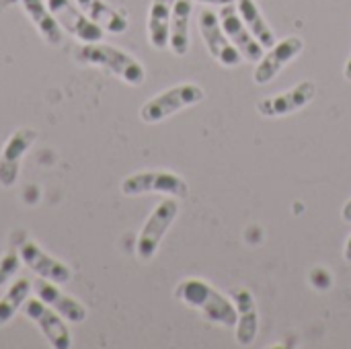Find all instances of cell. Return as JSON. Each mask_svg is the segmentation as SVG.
<instances>
[{
  "label": "cell",
  "mask_w": 351,
  "mask_h": 349,
  "mask_svg": "<svg viewBox=\"0 0 351 349\" xmlns=\"http://www.w3.org/2000/svg\"><path fill=\"white\" fill-rule=\"evenodd\" d=\"M74 58L80 64L99 66L109 74L117 76L130 86H140L146 80V68L128 51L107 43H84L74 49Z\"/></svg>",
  "instance_id": "cell-2"
},
{
  "label": "cell",
  "mask_w": 351,
  "mask_h": 349,
  "mask_svg": "<svg viewBox=\"0 0 351 349\" xmlns=\"http://www.w3.org/2000/svg\"><path fill=\"white\" fill-rule=\"evenodd\" d=\"M21 4H23L25 14L29 16V21L41 35V39L47 45H53V47L60 45L64 39V29L60 27V23L47 8V4L43 0H21Z\"/></svg>",
  "instance_id": "cell-16"
},
{
  "label": "cell",
  "mask_w": 351,
  "mask_h": 349,
  "mask_svg": "<svg viewBox=\"0 0 351 349\" xmlns=\"http://www.w3.org/2000/svg\"><path fill=\"white\" fill-rule=\"evenodd\" d=\"M317 97V84L313 80H302L290 91L265 97L257 101V111L263 117H282L300 111L308 103H313Z\"/></svg>",
  "instance_id": "cell-9"
},
{
  "label": "cell",
  "mask_w": 351,
  "mask_h": 349,
  "mask_svg": "<svg viewBox=\"0 0 351 349\" xmlns=\"http://www.w3.org/2000/svg\"><path fill=\"white\" fill-rule=\"evenodd\" d=\"M175 298L189 309L199 311L208 321L218 323L222 327L237 325V306L224 294H220L214 286L204 280L187 278L175 288Z\"/></svg>",
  "instance_id": "cell-1"
},
{
  "label": "cell",
  "mask_w": 351,
  "mask_h": 349,
  "mask_svg": "<svg viewBox=\"0 0 351 349\" xmlns=\"http://www.w3.org/2000/svg\"><path fill=\"white\" fill-rule=\"evenodd\" d=\"M202 4H212V6H226V4H234L237 0H197Z\"/></svg>",
  "instance_id": "cell-24"
},
{
  "label": "cell",
  "mask_w": 351,
  "mask_h": 349,
  "mask_svg": "<svg viewBox=\"0 0 351 349\" xmlns=\"http://www.w3.org/2000/svg\"><path fill=\"white\" fill-rule=\"evenodd\" d=\"M47 8L60 23L64 31L76 37L82 43H99L103 41L105 31L86 16V12L76 4V0H47Z\"/></svg>",
  "instance_id": "cell-6"
},
{
  "label": "cell",
  "mask_w": 351,
  "mask_h": 349,
  "mask_svg": "<svg viewBox=\"0 0 351 349\" xmlns=\"http://www.w3.org/2000/svg\"><path fill=\"white\" fill-rule=\"evenodd\" d=\"M177 216H179L177 197H167L152 210V214L144 222V226L138 234V241H136V255L142 261H148L156 255L160 241L165 239L167 230L171 228V224L175 222Z\"/></svg>",
  "instance_id": "cell-4"
},
{
  "label": "cell",
  "mask_w": 351,
  "mask_h": 349,
  "mask_svg": "<svg viewBox=\"0 0 351 349\" xmlns=\"http://www.w3.org/2000/svg\"><path fill=\"white\" fill-rule=\"evenodd\" d=\"M31 288H33V282H29L27 278H19L6 290V294L0 298V327L10 323L12 317L19 313V309H23L25 300L31 294Z\"/></svg>",
  "instance_id": "cell-21"
},
{
  "label": "cell",
  "mask_w": 351,
  "mask_h": 349,
  "mask_svg": "<svg viewBox=\"0 0 351 349\" xmlns=\"http://www.w3.org/2000/svg\"><path fill=\"white\" fill-rule=\"evenodd\" d=\"M23 311H25V317L31 319L39 331L43 333V337L49 341V346L53 349H68L72 346V339H70V331L68 327L64 325V319L51 309L47 306L43 300L39 298H27L25 304H23Z\"/></svg>",
  "instance_id": "cell-8"
},
{
  "label": "cell",
  "mask_w": 351,
  "mask_h": 349,
  "mask_svg": "<svg viewBox=\"0 0 351 349\" xmlns=\"http://www.w3.org/2000/svg\"><path fill=\"white\" fill-rule=\"evenodd\" d=\"M19 255L21 261L39 278H45L53 284H68L72 280V269L58 261L56 257L47 255L39 245H35L33 241H25L19 247Z\"/></svg>",
  "instance_id": "cell-13"
},
{
  "label": "cell",
  "mask_w": 351,
  "mask_h": 349,
  "mask_svg": "<svg viewBox=\"0 0 351 349\" xmlns=\"http://www.w3.org/2000/svg\"><path fill=\"white\" fill-rule=\"evenodd\" d=\"M308 280H311V286L317 288V290H321V292H327V290L331 288V284H333L331 274H329L327 269H323V267L313 269L311 276H308Z\"/></svg>",
  "instance_id": "cell-23"
},
{
  "label": "cell",
  "mask_w": 351,
  "mask_h": 349,
  "mask_svg": "<svg viewBox=\"0 0 351 349\" xmlns=\"http://www.w3.org/2000/svg\"><path fill=\"white\" fill-rule=\"evenodd\" d=\"M175 0H152L148 10V41L154 49L169 47L171 35V14Z\"/></svg>",
  "instance_id": "cell-18"
},
{
  "label": "cell",
  "mask_w": 351,
  "mask_h": 349,
  "mask_svg": "<svg viewBox=\"0 0 351 349\" xmlns=\"http://www.w3.org/2000/svg\"><path fill=\"white\" fill-rule=\"evenodd\" d=\"M220 25H222L224 33L228 35V39L232 41V45L241 51L243 60L257 64L263 58V53H265L263 49L265 47L255 39V35L243 23L237 6H232V4L222 6V10H220Z\"/></svg>",
  "instance_id": "cell-12"
},
{
  "label": "cell",
  "mask_w": 351,
  "mask_h": 349,
  "mask_svg": "<svg viewBox=\"0 0 351 349\" xmlns=\"http://www.w3.org/2000/svg\"><path fill=\"white\" fill-rule=\"evenodd\" d=\"M343 259L351 263V234L348 237V241H346V247H343Z\"/></svg>",
  "instance_id": "cell-26"
},
{
  "label": "cell",
  "mask_w": 351,
  "mask_h": 349,
  "mask_svg": "<svg viewBox=\"0 0 351 349\" xmlns=\"http://www.w3.org/2000/svg\"><path fill=\"white\" fill-rule=\"evenodd\" d=\"M121 193L128 197L144 193H160L167 197H187V183L171 171H140L121 181Z\"/></svg>",
  "instance_id": "cell-5"
},
{
  "label": "cell",
  "mask_w": 351,
  "mask_h": 349,
  "mask_svg": "<svg viewBox=\"0 0 351 349\" xmlns=\"http://www.w3.org/2000/svg\"><path fill=\"white\" fill-rule=\"evenodd\" d=\"M76 4L86 12L90 21H95L107 33L119 35V33H125L130 27L128 16L121 10L107 4L105 0H76Z\"/></svg>",
  "instance_id": "cell-17"
},
{
  "label": "cell",
  "mask_w": 351,
  "mask_h": 349,
  "mask_svg": "<svg viewBox=\"0 0 351 349\" xmlns=\"http://www.w3.org/2000/svg\"><path fill=\"white\" fill-rule=\"evenodd\" d=\"M35 140H37V132L31 128H19L14 134L8 136L0 154V185L2 187L8 189L16 183L21 160L27 154V150H31Z\"/></svg>",
  "instance_id": "cell-11"
},
{
  "label": "cell",
  "mask_w": 351,
  "mask_h": 349,
  "mask_svg": "<svg viewBox=\"0 0 351 349\" xmlns=\"http://www.w3.org/2000/svg\"><path fill=\"white\" fill-rule=\"evenodd\" d=\"M206 97L204 88L199 84L193 82H183L177 86H171L167 91H162L160 95L152 97L150 101H146L140 109V119L144 123H158L171 115H175L177 111L197 105L202 103Z\"/></svg>",
  "instance_id": "cell-3"
},
{
  "label": "cell",
  "mask_w": 351,
  "mask_h": 349,
  "mask_svg": "<svg viewBox=\"0 0 351 349\" xmlns=\"http://www.w3.org/2000/svg\"><path fill=\"white\" fill-rule=\"evenodd\" d=\"M341 218H343L346 222H351V200L346 202V206H343V210H341Z\"/></svg>",
  "instance_id": "cell-25"
},
{
  "label": "cell",
  "mask_w": 351,
  "mask_h": 349,
  "mask_svg": "<svg viewBox=\"0 0 351 349\" xmlns=\"http://www.w3.org/2000/svg\"><path fill=\"white\" fill-rule=\"evenodd\" d=\"M343 76H346V80L351 82V53L350 58H348V62H346V66H343Z\"/></svg>",
  "instance_id": "cell-27"
},
{
  "label": "cell",
  "mask_w": 351,
  "mask_h": 349,
  "mask_svg": "<svg viewBox=\"0 0 351 349\" xmlns=\"http://www.w3.org/2000/svg\"><path fill=\"white\" fill-rule=\"evenodd\" d=\"M232 302L237 306V344L241 348H251L259 333V313L253 294L247 288L232 290Z\"/></svg>",
  "instance_id": "cell-15"
},
{
  "label": "cell",
  "mask_w": 351,
  "mask_h": 349,
  "mask_svg": "<svg viewBox=\"0 0 351 349\" xmlns=\"http://www.w3.org/2000/svg\"><path fill=\"white\" fill-rule=\"evenodd\" d=\"M193 0H175L171 14V35L169 47L175 56H187L189 51V21H191Z\"/></svg>",
  "instance_id": "cell-19"
},
{
  "label": "cell",
  "mask_w": 351,
  "mask_h": 349,
  "mask_svg": "<svg viewBox=\"0 0 351 349\" xmlns=\"http://www.w3.org/2000/svg\"><path fill=\"white\" fill-rule=\"evenodd\" d=\"M33 292L37 294L39 300H43L47 306H51L64 321L68 323H82L86 319V309L82 302H78L76 298L64 294L58 284L45 280V278H37L33 280Z\"/></svg>",
  "instance_id": "cell-14"
},
{
  "label": "cell",
  "mask_w": 351,
  "mask_h": 349,
  "mask_svg": "<svg viewBox=\"0 0 351 349\" xmlns=\"http://www.w3.org/2000/svg\"><path fill=\"white\" fill-rule=\"evenodd\" d=\"M304 49V41L300 37H286L282 41H276L267 53H263V58L257 62V68L253 72V82L263 86L267 82H271L298 53H302Z\"/></svg>",
  "instance_id": "cell-10"
},
{
  "label": "cell",
  "mask_w": 351,
  "mask_h": 349,
  "mask_svg": "<svg viewBox=\"0 0 351 349\" xmlns=\"http://www.w3.org/2000/svg\"><path fill=\"white\" fill-rule=\"evenodd\" d=\"M237 10L243 19V23L249 27V31L255 35V39L263 45V47H271L278 39L274 29L269 27V23L265 21V16L261 14L259 6L255 0H237Z\"/></svg>",
  "instance_id": "cell-20"
},
{
  "label": "cell",
  "mask_w": 351,
  "mask_h": 349,
  "mask_svg": "<svg viewBox=\"0 0 351 349\" xmlns=\"http://www.w3.org/2000/svg\"><path fill=\"white\" fill-rule=\"evenodd\" d=\"M197 27H199V33L204 37L208 51L212 53V58L218 64H222L226 68H234L243 62L241 51L232 45V41L224 33V29L220 25V16L214 10H202L197 16Z\"/></svg>",
  "instance_id": "cell-7"
},
{
  "label": "cell",
  "mask_w": 351,
  "mask_h": 349,
  "mask_svg": "<svg viewBox=\"0 0 351 349\" xmlns=\"http://www.w3.org/2000/svg\"><path fill=\"white\" fill-rule=\"evenodd\" d=\"M21 267V255L19 251H8L0 257V286H4L10 278H14V274Z\"/></svg>",
  "instance_id": "cell-22"
}]
</instances>
